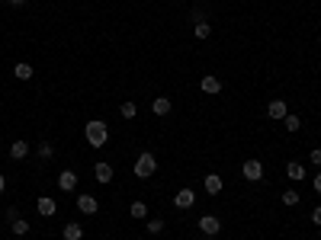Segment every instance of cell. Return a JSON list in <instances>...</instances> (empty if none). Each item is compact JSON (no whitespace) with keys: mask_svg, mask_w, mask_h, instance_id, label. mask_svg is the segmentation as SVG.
I'll return each instance as SVG.
<instances>
[{"mask_svg":"<svg viewBox=\"0 0 321 240\" xmlns=\"http://www.w3.org/2000/svg\"><path fill=\"white\" fill-rule=\"evenodd\" d=\"M84 138H87L90 148H106V144H110V125L100 122V118H93V122L84 125Z\"/></svg>","mask_w":321,"mask_h":240,"instance_id":"cell-1","label":"cell"},{"mask_svg":"<svg viewBox=\"0 0 321 240\" xmlns=\"http://www.w3.org/2000/svg\"><path fill=\"white\" fill-rule=\"evenodd\" d=\"M154 173H158V157H154L151 151L138 154V160H135V176H138V179H148V176H154Z\"/></svg>","mask_w":321,"mask_h":240,"instance_id":"cell-2","label":"cell"},{"mask_svg":"<svg viewBox=\"0 0 321 240\" xmlns=\"http://www.w3.org/2000/svg\"><path fill=\"white\" fill-rule=\"evenodd\" d=\"M241 176L247 179V183H260V179H264V163L260 160H247L241 166Z\"/></svg>","mask_w":321,"mask_h":240,"instance_id":"cell-3","label":"cell"},{"mask_svg":"<svg viewBox=\"0 0 321 240\" xmlns=\"http://www.w3.org/2000/svg\"><path fill=\"white\" fill-rule=\"evenodd\" d=\"M222 231V221L216 218V214H203L199 218V234H206V237H216Z\"/></svg>","mask_w":321,"mask_h":240,"instance_id":"cell-4","label":"cell"},{"mask_svg":"<svg viewBox=\"0 0 321 240\" xmlns=\"http://www.w3.org/2000/svg\"><path fill=\"white\" fill-rule=\"evenodd\" d=\"M196 205V192L193 189H180L174 196V208H180V211H186V208H193Z\"/></svg>","mask_w":321,"mask_h":240,"instance_id":"cell-5","label":"cell"},{"mask_svg":"<svg viewBox=\"0 0 321 240\" xmlns=\"http://www.w3.org/2000/svg\"><path fill=\"white\" fill-rule=\"evenodd\" d=\"M58 189L61 192H74L77 189V173L74 170H61L58 173Z\"/></svg>","mask_w":321,"mask_h":240,"instance_id":"cell-6","label":"cell"},{"mask_svg":"<svg viewBox=\"0 0 321 240\" xmlns=\"http://www.w3.org/2000/svg\"><path fill=\"white\" fill-rule=\"evenodd\" d=\"M29 151H32V144L29 141H13V144H10V157H13V160H26L29 157Z\"/></svg>","mask_w":321,"mask_h":240,"instance_id":"cell-7","label":"cell"},{"mask_svg":"<svg viewBox=\"0 0 321 240\" xmlns=\"http://www.w3.org/2000/svg\"><path fill=\"white\" fill-rule=\"evenodd\" d=\"M170 109H174V103L167 100V96H154L151 100V112L154 115H170Z\"/></svg>","mask_w":321,"mask_h":240,"instance_id":"cell-8","label":"cell"},{"mask_svg":"<svg viewBox=\"0 0 321 240\" xmlns=\"http://www.w3.org/2000/svg\"><path fill=\"white\" fill-rule=\"evenodd\" d=\"M77 211H84V214H97V211H100V202L93 199V196H77Z\"/></svg>","mask_w":321,"mask_h":240,"instance_id":"cell-9","label":"cell"},{"mask_svg":"<svg viewBox=\"0 0 321 240\" xmlns=\"http://www.w3.org/2000/svg\"><path fill=\"white\" fill-rule=\"evenodd\" d=\"M35 208H39L42 218H52V214L58 211V202H55V199H49V196H42L39 202H35Z\"/></svg>","mask_w":321,"mask_h":240,"instance_id":"cell-10","label":"cell"},{"mask_svg":"<svg viewBox=\"0 0 321 240\" xmlns=\"http://www.w3.org/2000/svg\"><path fill=\"white\" fill-rule=\"evenodd\" d=\"M267 115H270V118H276V122H283V118L289 115V109H286V103H283V100H273V103L267 106Z\"/></svg>","mask_w":321,"mask_h":240,"instance_id":"cell-11","label":"cell"},{"mask_svg":"<svg viewBox=\"0 0 321 240\" xmlns=\"http://www.w3.org/2000/svg\"><path fill=\"white\" fill-rule=\"evenodd\" d=\"M286 176L292 179V183H302L308 173H305V166H302L299 160H289V163H286Z\"/></svg>","mask_w":321,"mask_h":240,"instance_id":"cell-12","label":"cell"},{"mask_svg":"<svg viewBox=\"0 0 321 240\" xmlns=\"http://www.w3.org/2000/svg\"><path fill=\"white\" fill-rule=\"evenodd\" d=\"M203 186H206V192H209V196H219L225 183H222V176H219V173H209V176L203 179Z\"/></svg>","mask_w":321,"mask_h":240,"instance_id":"cell-13","label":"cell"},{"mask_svg":"<svg viewBox=\"0 0 321 240\" xmlns=\"http://www.w3.org/2000/svg\"><path fill=\"white\" fill-rule=\"evenodd\" d=\"M93 176H97V183H103V186H106V183H110V179H113V166L100 160L97 166H93Z\"/></svg>","mask_w":321,"mask_h":240,"instance_id":"cell-14","label":"cell"},{"mask_svg":"<svg viewBox=\"0 0 321 240\" xmlns=\"http://www.w3.org/2000/svg\"><path fill=\"white\" fill-rule=\"evenodd\" d=\"M65 240H84V224L68 221V224H65Z\"/></svg>","mask_w":321,"mask_h":240,"instance_id":"cell-15","label":"cell"},{"mask_svg":"<svg viewBox=\"0 0 321 240\" xmlns=\"http://www.w3.org/2000/svg\"><path fill=\"white\" fill-rule=\"evenodd\" d=\"M199 87H203V93H209V96H216V93H222V80L219 77H203V83H199Z\"/></svg>","mask_w":321,"mask_h":240,"instance_id":"cell-16","label":"cell"},{"mask_svg":"<svg viewBox=\"0 0 321 240\" xmlns=\"http://www.w3.org/2000/svg\"><path fill=\"white\" fill-rule=\"evenodd\" d=\"M129 214H132V218L135 221H141V218H148V205H145V202H132V205H129Z\"/></svg>","mask_w":321,"mask_h":240,"instance_id":"cell-17","label":"cell"},{"mask_svg":"<svg viewBox=\"0 0 321 240\" xmlns=\"http://www.w3.org/2000/svg\"><path fill=\"white\" fill-rule=\"evenodd\" d=\"M299 192H295V189H286V192H283V205H286V208H295V205H299Z\"/></svg>","mask_w":321,"mask_h":240,"instance_id":"cell-18","label":"cell"},{"mask_svg":"<svg viewBox=\"0 0 321 240\" xmlns=\"http://www.w3.org/2000/svg\"><path fill=\"white\" fill-rule=\"evenodd\" d=\"M13 74H16L19 80H32V64H26V61H19V64L13 67Z\"/></svg>","mask_w":321,"mask_h":240,"instance_id":"cell-19","label":"cell"},{"mask_svg":"<svg viewBox=\"0 0 321 240\" xmlns=\"http://www.w3.org/2000/svg\"><path fill=\"white\" fill-rule=\"evenodd\" d=\"M35 154H39V157H42V160H52V157H55V148H52V144H49V141H42V144H39V148H35Z\"/></svg>","mask_w":321,"mask_h":240,"instance_id":"cell-20","label":"cell"},{"mask_svg":"<svg viewBox=\"0 0 321 240\" xmlns=\"http://www.w3.org/2000/svg\"><path fill=\"white\" fill-rule=\"evenodd\" d=\"M193 32H196V39H209V35H212V26H209V22H206V19H199Z\"/></svg>","mask_w":321,"mask_h":240,"instance_id":"cell-21","label":"cell"},{"mask_svg":"<svg viewBox=\"0 0 321 240\" xmlns=\"http://www.w3.org/2000/svg\"><path fill=\"white\" fill-rule=\"evenodd\" d=\"M283 125H286L289 131H299V128H302V118H299V115H292V112H289L286 118H283Z\"/></svg>","mask_w":321,"mask_h":240,"instance_id":"cell-22","label":"cell"},{"mask_svg":"<svg viewBox=\"0 0 321 240\" xmlns=\"http://www.w3.org/2000/svg\"><path fill=\"white\" fill-rule=\"evenodd\" d=\"M119 112H122V118H135L138 115V106L129 100V103H122V109H119Z\"/></svg>","mask_w":321,"mask_h":240,"instance_id":"cell-23","label":"cell"},{"mask_svg":"<svg viewBox=\"0 0 321 240\" xmlns=\"http://www.w3.org/2000/svg\"><path fill=\"white\" fill-rule=\"evenodd\" d=\"M13 234H16V237H26V234H29V221L16 218V221H13Z\"/></svg>","mask_w":321,"mask_h":240,"instance_id":"cell-24","label":"cell"},{"mask_svg":"<svg viewBox=\"0 0 321 240\" xmlns=\"http://www.w3.org/2000/svg\"><path fill=\"white\" fill-rule=\"evenodd\" d=\"M164 227H167V224H164L161 218H151L148 221V234H164Z\"/></svg>","mask_w":321,"mask_h":240,"instance_id":"cell-25","label":"cell"},{"mask_svg":"<svg viewBox=\"0 0 321 240\" xmlns=\"http://www.w3.org/2000/svg\"><path fill=\"white\" fill-rule=\"evenodd\" d=\"M308 160H312L315 166H321V148H312V154H308Z\"/></svg>","mask_w":321,"mask_h":240,"instance_id":"cell-26","label":"cell"},{"mask_svg":"<svg viewBox=\"0 0 321 240\" xmlns=\"http://www.w3.org/2000/svg\"><path fill=\"white\" fill-rule=\"evenodd\" d=\"M16 218H19V208H16V205H10V208H7V221H10V224H13Z\"/></svg>","mask_w":321,"mask_h":240,"instance_id":"cell-27","label":"cell"},{"mask_svg":"<svg viewBox=\"0 0 321 240\" xmlns=\"http://www.w3.org/2000/svg\"><path fill=\"white\" fill-rule=\"evenodd\" d=\"M312 224H321V205H318V208L312 211Z\"/></svg>","mask_w":321,"mask_h":240,"instance_id":"cell-28","label":"cell"},{"mask_svg":"<svg viewBox=\"0 0 321 240\" xmlns=\"http://www.w3.org/2000/svg\"><path fill=\"white\" fill-rule=\"evenodd\" d=\"M315 192L321 196V173H315Z\"/></svg>","mask_w":321,"mask_h":240,"instance_id":"cell-29","label":"cell"},{"mask_svg":"<svg viewBox=\"0 0 321 240\" xmlns=\"http://www.w3.org/2000/svg\"><path fill=\"white\" fill-rule=\"evenodd\" d=\"M7 4H10V7H23V4H26V0H7Z\"/></svg>","mask_w":321,"mask_h":240,"instance_id":"cell-30","label":"cell"},{"mask_svg":"<svg viewBox=\"0 0 321 240\" xmlns=\"http://www.w3.org/2000/svg\"><path fill=\"white\" fill-rule=\"evenodd\" d=\"M4 189H7V176H4V173H0V192H4Z\"/></svg>","mask_w":321,"mask_h":240,"instance_id":"cell-31","label":"cell"},{"mask_svg":"<svg viewBox=\"0 0 321 240\" xmlns=\"http://www.w3.org/2000/svg\"><path fill=\"white\" fill-rule=\"evenodd\" d=\"M0 4H7V0H0Z\"/></svg>","mask_w":321,"mask_h":240,"instance_id":"cell-32","label":"cell"}]
</instances>
